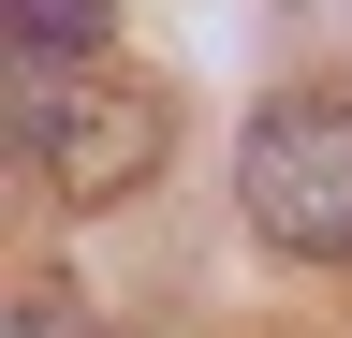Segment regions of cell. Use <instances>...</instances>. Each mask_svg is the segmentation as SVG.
<instances>
[{
    "label": "cell",
    "instance_id": "obj_1",
    "mask_svg": "<svg viewBox=\"0 0 352 338\" xmlns=\"http://www.w3.org/2000/svg\"><path fill=\"white\" fill-rule=\"evenodd\" d=\"M235 206L264 250H294V265H352V89H294L250 118L235 147Z\"/></svg>",
    "mask_w": 352,
    "mask_h": 338
},
{
    "label": "cell",
    "instance_id": "obj_3",
    "mask_svg": "<svg viewBox=\"0 0 352 338\" xmlns=\"http://www.w3.org/2000/svg\"><path fill=\"white\" fill-rule=\"evenodd\" d=\"M15 45L30 59H88L103 45V0H15Z\"/></svg>",
    "mask_w": 352,
    "mask_h": 338
},
{
    "label": "cell",
    "instance_id": "obj_2",
    "mask_svg": "<svg viewBox=\"0 0 352 338\" xmlns=\"http://www.w3.org/2000/svg\"><path fill=\"white\" fill-rule=\"evenodd\" d=\"M162 133H176L162 89H59V74H30V147L59 177V206H118L162 162Z\"/></svg>",
    "mask_w": 352,
    "mask_h": 338
},
{
    "label": "cell",
    "instance_id": "obj_4",
    "mask_svg": "<svg viewBox=\"0 0 352 338\" xmlns=\"http://www.w3.org/2000/svg\"><path fill=\"white\" fill-rule=\"evenodd\" d=\"M0 338H88V324H74V294H30V309L0 324Z\"/></svg>",
    "mask_w": 352,
    "mask_h": 338
}]
</instances>
